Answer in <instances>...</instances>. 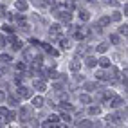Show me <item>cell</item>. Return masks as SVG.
I'll return each instance as SVG.
<instances>
[{
    "mask_svg": "<svg viewBox=\"0 0 128 128\" xmlns=\"http://www.w3.org/2000/svg\"><path fill=\"white\" fill-rule=\"evenodd\" d=\"M0 62L2 63H9V62H13V58L9 54H0Z\"/></svg>",
    "mask_w": 128,
    "mask_h": 128,
    "instance_id": "obj_13",
    "label": "cell"
},
{
    "mask_svg": "<svg viewBox=\"0 0 128 128\" xmlns=\"http://www.w3.org/2000/svg\"><path fill=\"white\" fill-rule=\"evenodd\" d=\"M6 121H7V123L14 121V112H7V116H6Z\"/></svg>",
    "mask_w": 128,
    "mask_h": 128,
    "instance_id": "obj_18",
    "label": "cell"
},
{
    "mask_svg": "<svg viewBox=\"0 0 128 128\" xmlns=\"http://www.w3.org/2000/svg\"><path fill=\"white\" fill-rule=\"evenodd\" d=\"M24 56H25V60H27V62H34V58L38 56V49L34 47V49H27L24 52Z\"/></svg>",
    "mask_w": 128,
    "mask_h": 128,
    "instance_id": "obj_2",
    "label": "cell"
},
{
    "mask_svg": "<svg viewBox=\"0 0 128 128\" xmlns=\"http://www.w3.org/2000/svg\"><path fill=\"white\" fill-rule=\"evenodd\" d=\"M60 45H62L63 49H69V40H65V38H62V40H60Z\"/></svg>",
    "mask_w": 128,
    "mask_h": 128,
    "instance_id": "obj_21",
    "label": "cell"
},
{
    "mask_svg": "<svg viewBox=\"0 0 128 128\" xmlns=\"http://www.w3.org/2000/svg\"><path fill=\"white\" fill-rule=\"evenodd\" d=\"M85 88H87V90H94V88H96V83H85Z\"/></svg>",
    "mask_w": 128,
    "mask_h": 128,
    "instance_id": "obj_25",
    "label": "cell"
},
{
    "mask_svg": "<svg viewBox=\"0 0 128 128\" xmlns=\"http://www.w3.org/2000/svg\"><path fill=\"white\" fill-rule=\"evenodd\" d=\"M49 34L50 36H58L60 34V25H50L49 27Z\"/></svg>",
    "mask_w": 128,
    "mask_h": 128,
    "instance_id": "obj_7",
    "label": "cell"
},
{
    "mask_svg": "<svg viewBox=\"0 0 128 128\" xmlns=\"http://www.w3.org/2000/svg\"><path fill=\"white\" fill-rule=\"evenodd\" d=\"M62 119H65V121H70V116L67 114V112H63V114H62Z\"/></svg>",
    "mask_w": 128,
    "mask_h": 128,
    "instance_id": "obj_28",
    "label": "cell"
},
{
    "mask_svg": "<svg viewBox=\"0 0 128 128\" xmlns=\"http://www.w3.org/2000/svg\"><path fill=\"white\" fill-rule=\"evenodd\" d=\"M29 119H32V117H31V108L24 106V108L20 110V121H22V123H27Z\"/></svg>",
    "mask_w": 128,
    "mask_h": 128,
    "instance_id": "obj_1",
    "label": "cell"
},
{
    "mask_svg": "<svg viewBox=\"0 0 128 128\" xmlns=\"http://www.w3.org/2000/svg\"><path fill=\"white\" fill-rule=\"evenodd\" d=\"M98 63L103 67V69H108V67H110V60L108 58H101V60H98Z\"/></svg>",
    "mask_w": 128,
    "mask_h": 128,
    "instance_id": "obj_9",
    "label": "cell"
},
{
    "mask_svg": "<svg viewBox=\"0 0 128 128\" xmlns=\"http://www.w3.org/2000/svg\"><path fill=\"white\" fill-rule=\"evenodd\" d=\"M98 80H101V81H105V80H108V76H106L105 72H98Z\"/></svg>",
    "mask_w": 128,
    "mask_h": 128,
    "instance_id": "obj_22",
    "label": "cell"
},
{
    "mask_svg": "<svg viewBox=\"0 0 128 128\" xmlns=\"http://www.w3.org/2000/svg\"><path fill=\"white\" fill-rule=\"evenodd\" d=\"M16 69H18V70H25V63H18V65H16Z\"/></svg>",
    "mask_w": 128,
    "mask_h": 128,
    "instance_id": "obj_29",
    "label": "cell"
},
{
    "mask_svg": "<svg viewBox=\"0 0 128 128\" xmlns=\"http://www.w3.org/2000/svg\"><path fill=\"white\" fill-rule=\"evenodd\" d=\"M16 7H18L20 11H25L29 7V2H22V0H18V2H16Z\"/></svg>",
    "mask_w": 128,
    "mask_h": 128,
    "instance_id": "obj_11",
    "label": "cell"
},
{
    "mask_svg": "<svg viewBox=\"0 0 128 128\" xmlns=\"http://www.w3.org/2000/svg\"><path fill=\"white\" fill-rule=\"evenodd\" d=\"M58 18L62 20L63 24H70V20H72V14H70L69 11H63V13H58Z\"/></svg>",
    "mask_w": 128,
    "mask_h": 128,
    "instance_id": "obj_3",
    "label": "cell"
},
{
    "mask_svg": "<svg viewBox=\"0 0 128 128\" xmlns=\"http://www.w3.org/2000/svg\"><path fill=\"white\" fill-rule=\"evenodd\" d=\"M0 116H7V108H0Z\"/></svg>",
    "mask_w": 128,
    "mask_h": 128,
    "instance_id": "obj_31",
    "label": "cell"
},
{
    "mask_svg": "<svg viewBox=\"0 0 128 128\" xmlns=\"http://www.w3.org/2000/svg\"><path fill=\"white\" fill-rule=\"evenodd\" d=\"M106 49H108L106 44H99V45H98V50H99V52H106Z\"/></svg>",
    "mask_w": 128,
    "mask_h": 128,
    "instance_id": "obj_19",
    "label": "cell"
},
{
    "mask_svg": "<svg viewBox=\"0 0 128 128\" xmlns=\"http://www.w3.org/2000/svg\"><path fill=\"white\" fill-rule=\"evenodd\" d=\"M0 14H6V7L4 6H0Z\"/></svg>",
    "mask_w": 128,
    "mask_h": 128,
    "instance_id": "obj_33",
    "label": "cell"
},
{
    "mask_svg": "<svg viewBox=\"0 0 128 128\" xmlns=\"http://www.w3.org/2000/svg\"><path fill=\"white\" fill-rule=\"evenodd\" d=\"M88 18H90V14H88L87 11H81V9H80V20H81V22H88Z\"/></svg>",
    "mask_w": 128,
    "mask_h": 128,
    "instance_id": "obj_12",
    "label": "cell"
},
{
    "mask_svg": "<svg viewBox=\"0 0 128 128\" xmlns=\"http://www.w3.org/2000/svg\"><path fill=\"white\" fill-rule=\"evenodd\" d=\"M34 88L42 92V90H45V88H47V85H45V81H42V80H36V81H34Z\"/></svg>",
    "mask_w": 128,
    "mask_h": 128,
    "instance_id": "obj_6",
    "label": "cell"
},
{
    "mask_svg": "<svg viewBox=\"0 0 128 128\" xmlns=\"http://www.w3.org/2000/svg\"><path fill=\"white\" fill-rule=\"evenodd\" d=\"M85 63H87L88 67H96L98 60H96V58H92V56H88V58H87V62H85Z\"/></svg>",
    "mask_w": 128,
    "mask_h": 128,
    "instance_id": "obj_16",
    "label": "cell"
},
{
    "mask_svg": "<svg viewBox=\"0 0 128 128\" xmlns=\"http://www.w3.org/2000/svg\"><path fill=\"white\" fill-rule=\"evenodd\" d=\"M110 24V16H101V18H99V27H105V25H108Z\"/></svg>",
    "mask_w": 128,
    "mask_h": 128,
    "instance_id": "obj_10",
    "label": "cell"
},
{
    "mask_svg": "<svg viewBox=\"0 0 128 128\" xmlns=\"http://www.w3.org/2000/svg\"><path fill=\"white\" fill-rule=\"evenodd\" d=\"M65 7H69V11L76 9V2H65Z\"/></svg>",
    "mask_w": 128,
    "mask_h": 128,
    "instance_id": "obj_24",
    "label": "cell"
},
{
    "mask_svg": "<svg viewBox=\"0 0 128 128\" xmlns=\"http://www.w3.org/2000/svg\"><path fill=\"white\" fill-rule=\"evenodd\" d=\"M18 96H20V98H31L32 92H31L29 88H25V87H20V88H18Z\"/></svg>",
    "mask_w": 128,
    "mask_h": 128,
    "instance_id": "obj_4",
    "label": "cell"
},
{
    "mask_svg": "<svg viewBox=\"0 0 128 128\" xmlns=\"http://www.w3.org/2000/svg\"><path fill=\"white\" fill-rule=\"evenodd\" d=\"M83 126H85V128H90L92 124H90V121H85V123H83Z\"/></svg>",
    "mask_w": 128,
    "mask_h": 128,
    "instance_id": "obj_32",
    "label": "cell"
},
{
    "mask_svg": "<svg viewBox=\"0 0 128 128\" xmlns=\"http://www.w3.org/2000/svg\"><path fill=\"white\" fill-rule=\"evenodd\" d=\"M112 20L119 22V20H121V13H114V16H112Z\"/></svg>",
    "mask_w": 128,
    "mask_h": 128,
    "instance_id": "obj_26",
    "label": "cell"
},
{
    "mask_svg": "<svg viewBox=\"0 0 128 128\" xmlns=\"http://www.w3.org/2000/svg\"><path fill=\"white\" fill-rule=\"evenodd\" d=\"M44 103H45V99L40 98V96L32 99V106H34V108H42V106H44Z\"/></svg>",
    "mask_w": 128,
    "mask_h": 128,
    "instance_id": "obj_5",
    "label": "cell"
},
{
    "mask_svg": "<svg viewBox=\"0 0 128 128\" xmlns=\"http://www.w3.org/2000/svg\"><path fill=\"white\" fill-rule=\"evenodd\" d=\"M50 126H52V124H50L49 121H45V123H44V128H50Z\"/></svg>",
    "mask_w": 128,
    "mask_h": 128,
    "instance_id": "obj_34",
    "label": "cell"
},
{
    "mask_svg": "<svg viewBox=\"0 0 128 128\" xmlns=\"http://www.w3.org/2000/svg\"><path fill=\"white\" fill-rule=\"evenodd\" d=\"M126 31H128V27H126V25H121V29H119V32H121V34H126Z\"/></svg>",
    "mask_w": 128,
    "mask_h": 128,
    "instance_id": "obj_27",
    "label": "cell"
},
{
    "mask_svg": "<svg viewBox=\"0 0 128 128\" xmlns=\"http://www.w3.org/2000/svg\"><path fill=\"white\" fill-rule=\"evenodd\" d=\"M4 99H6V96H4V92H0V103H2Z\"/></svg>",
    "mask_w": 128,
    "mask_h": 128,
    "instance_id": "obj_35",
    "label": "cell"
},
{
    "mask_svg": "<svg viewBox=\"0 0 128 128\" xmlns=\"http://www.w3.org/2000/svg\"><path fill=\"white\" fill-rule=\"evenodd\" d=\"M80 101H81L83 105H88V103H90V96H87V94H81V96H80Z\"/></svg>",
    "mask_w": 128,
    "mask_h": 128,
    "instance_id": "obj_14",
    "label": "cell"
},
{
    "mask_svg": "<svg viewBox=\"0 0 128 128\" xmlns=\"http://www.w3.org/2000/svg\"><path fill=\"white\" fill-rule=\"evenodd\" d=\"M121 105H123V99L121 98H114L112 103H108V106H114V108H119Z\"/></svg>",
    "mask_w": 128,
    "mask_h": 128,
    "instance_id": "obj_8",
    "label": "cell"
},
{
    "mask_svg": "<svg viewBox=\"0 0 128 128\" xmlns=\"http://www.w3.org/2000/svg\"><path fill=\"white\" fill-rule=\"evenodd\" d=\"M0 47H6V40H4V36H0Z\"/></svg>",
    "mask_w": 128,
    "mask_h": 128,
    "instance_id": "obj_30",
    "label": "cell"
},
{
    "mask_svg": "<svg viewBox=\"0 0 128 128\" xmlns=\"http://www.w3.org/2000/svg\"><path fill=\"white\" fill-rule=\"evenodd\" d=\"M110 42H112V44H116V45H117L119 42H121V38H119L117 34H112V36H110Z\"/></svg>",
    "mask_w": 128,
    "mask_h": 128,
    "instance_id": "obj_20",
    "label": "cell"
},
{
    "mask_svg": "<svg viewBox=\"0 0 128 128\" xmlns=\"http://www.w3.org/2000/svg\"><path fill=\"white\" fill-rule=\"evenodd\" d=\"M80 67H81V63L78 62V60H74V62L70 63V70H74V72H76V70H80Z\"/></svg>",
    "mask_w": 128,
    "mask_h": 128,
    "instance_id": "obj_15",
    "label": "cell"
},
{
    "mask_svg": "<svg viewBox=\"0 0 128 128\" xmlns=\"http://www.w3.org/2000/svg\"><path fill=\"white\" fill-rule=\"evenodd\" d=\"M88 114H90V116H98V114H99V106H90V108H88Z\"/></svg>",
    "mask_w": 128,
    "mask_h": 128,
    "instance_id": "obj_17",
    "label": "cell"
},
{
    "mask_svg": "<svg viewBox=\"0 0 128 128\" xmlns=\"http://www.w3.org/2000/svg\"><path fill=\"white\" fill-rule=\"evenodd\" d=\"M58 121H60V117H58V116H50V117H49V123H50V124H52V123L56 124Z\"/></svg>",
    "mask_w": 128,
    "mask_h": 128,
    "instance_id": "obj_23",
    "label": "cell"
}]
</instances>
